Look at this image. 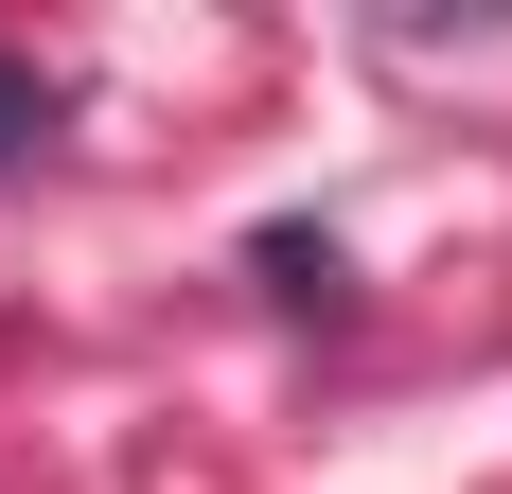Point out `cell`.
Listing matches in <instances>:
<instances>
[{
  "instance_id": "6da1fadb",
  "label": "cell",
  "mask_w": 512,
  "mask_h": 494,
  "mask_svg": "<svg viewBox=\"0 0 512 494\" xmlns=\"http://www.w3.org/2000/svg\"><path fill=\"white\" fill-rule=\"evenodd\" d=\"M36 142H53V89L18 71V53H0V159H36Z\"/></svg>"
}]
</instances>
